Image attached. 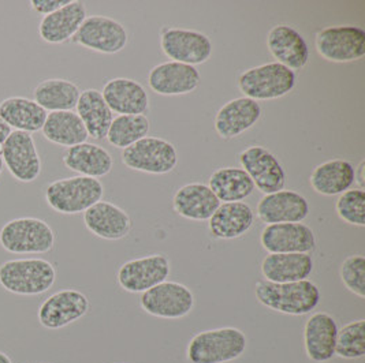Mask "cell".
I'll use <instances>...</instances> for the list:
<instances>
[{
  "instance_id": "obj_1",
  "label": "cell",
  "mask_w": 365,
  "mask_h": 363,
  "mask_svg": "<svg viewBox=\"0 0 365 363\" xmlns=\"http://www.w3.org/2000/svg\"><path fill=\"white\" fill-rule=\"evenodd\" d=\"M256 299L268 309L289 315H304L315 310L322 294L314 281L271 283L260 280L255 287Z\"/></svg>"
},
{
  "instance_id": "obj_2",
  "label": "cell",
  "mask_w": 365,
  "mask_h": 363,
  "mask_svg": "<svg viewBox=\"0 0 365 363\" xmlns=\"http://www.w3.org/2000/svg\"><path fill=\"white\" fill-rule=\"evenodd\" d=\"M55 280V266L43 258H19L0 265V285L16 295H41Z\"/></svg>"
},
{
  "instance_id": "obj_3",
  "label": "cell",
  "mask_w": 365,
  "mask_h": 363,
  "mask_svg": "<svg viewBox=\"0 0 365 363\" xmlns=\"http://www.w3.org/2000/svg\"><path fill=\"white\" fill-rule=\"evenodd\" d=\"M247 336L237 328L204 330L193 336L187 346L190 363H227L238 359L247 349Z\"/></svg>"
},
{
  "instance_id": "obj_4",
  "label": "cell",
  "mask_w": 365,
  "mask_h": 363,
  "mask_svg": "<svg viewBox=\"0 0 365 363\" xmlns=\"http://www.w3.org/2000/svg\"><path fill=\"white\" fill-rule=\"evenodd\" d=\"M104 196L103 183L96 178L73 177L52 182L46 189V201L55 212L77 215L89 209Z\"/></svg>"
},
{
  "instance_id": "obj_5",
  "label": "cell",
  "mask_w": 365,
  "mask_h": 363,
  "mask_svg": "<svg viewBox=\"0 0 365 363\" xmlns=\"http://www.w3.org/2000/svg\"><path fill=\"white\" fill-rule=\"evenodd\" d=\"M0 246L11 254H44L55 246V232L37 217H18L0 228Z\"/></svg>"
},
{
  "instance_id": "obj_6",
  "label": "cell",
  "mask_w": 365,
  "mask_h": 363,
  "mask_svg": "<svg viewBox=\"0 0 365 363\" xmlns=\"http://www.w3.org/2000/svg\"><path fill=\"white\" fill-rule=\"evenodd\" d=\"M294 86L296 73L277 62L252 67L238 77V88L244 98L255 101L279 99Z\"/></svg>"
},
{
  "instance_id": "obj_7",
  "label": "cell",
  "mask_w": 365,
  "mask_h": 363,
  "mask_svg": "<svg viewBox=\"0 0 365 363\" xmlns=\"http://www.w3.org/2000/svg\"><path fill=\"white\" fill-rule=\"evenodd\" d=\"M122 163L133 171L165 175L178 164L175 147L163 138L144 137L122 152Z\"/></svg>"
},
{
  "instance_id": "obj_8",
  "label": "cell",
  "mask_w": 365,
  "mask_h": 363,
  "mask_svg": "<svg viewBox=\"0 0 365 363\" xmlns=\"http://www.w3.org/2000/svg\"><path fill=\"white\" fill-rule=\"evenodd\" d=\"M317 53L334 63L360 60L365 55V32L359 26H329L316 34Z\"/></svg>"
},
{
  "instance_id": "obj_9",
  "label": "cell",
  "mask_w": 365,
  "mask_h": 363,
  "mask_svg": "<svg viewBox=\"0 0 365 363\" xmlns=\"http://www.w3.org/2000/svg\"><path fill=\"white\" fill-rule=\"evenodd\" d=\"M140 306L153 317L178 320L193 310L195 295L181 283L166 280L143 293Z\"/></svg>"
},
{
  "instance_id": "obj_10",
  "label": "cell",
  "mask_w": 365,
  "mask_h": 363,
  "mask_svg": "<svg viewBox=\"0 0 365 363\" xmlns=\"http://www.w3.org/2000/svg\"><path fill=\"white\" fill-rule=\"evenodd\" d=\"M0 153L3 164L17 181L29 183L40 177L43 164L32 134L13 130Z\"/></svg>"
},
{
  "instance_id": "obj_11",
  "label": "cell",
  "mask_w": 365,
  "mask_h": 363,
  "mask_svg": "<svg viewBox=\"0 0 365 363\" xmlns=\"http://www.w3.org/2000/svg\"><path fill=\"white\" fill-rule=\"evenodd\" d=\"M241 168L255 183V189L264 196L281 191L286 184L282 164L274 153L263 147L253 145L242 150L238 156Z\"/></svg>"
},
{
  "instance_id": "obj_12",
  "label": "cell",
  "mask_w": 365,
  "mask_h": 363,
  "mask_svg": "<svg viewBox=\"0 0 365 363\" xmlns=\"http://www.w3.org/2000/svg\"><path fill=\"white\" fill-rule=\"evenodd\" d=\"M71 40L88 50L113 55L126 47L128 32L122 23L113 18L92 16L86 17Z\"/></svg>"
},
{
  "instance_id": "obj_13",
  "label": "cell",
  "mask_w": 365,
  "mask_h": 363,
  "mask_svg": "<svg viewBox=\"0 0 365 363\" xmlns=\"http://www.w3.org/2000/svg\"><path fill=\"white\" fill-rule=\"evenodd\" d=\"M170 276V261L163 254L130 260L118 270V284L128 293L143 294Z\"/></svg>"
},
{
  "instance_id": "obj_14",
  "label": "cell",
  "mask_w": 365,
  "mask_h": 363,
  "mask_svg": "<svg viewBox=\"0 0 365 363\" xmlns=\"http://www.w3.org/2000/svg\"><path fill=\"white\" fill-rule=\"evenodd\" d=\"M162 51L173 62L189 66L205 63L214 51L207 34L187 29H167L160 38Z\"/></svg>"
},
{
  "instance_id": "obj_15",
  "label": "cell",
  "mask_w": 365,
  "mask_h": 363,
  "mask_svg": "<svg viewBox=\"0 0 365 363\" xmlns=\"http://www.w3.org/2000/svg\"><path fill=\"white\" fill-rule=\"evenodd\" d=\"M89 310V299L77 290H62L47 298L38 307V321L47 330H62L83 318Z\"/></svg>"
},
{
  "instance_id": "obj_16",
  "label": "cell",
  "mask_w": 365,
  "mask_h": 363,
  "mask_svg": "<svg viewBox=\"0 0 365 363\" xmlns=\"http://www.w3.org/2000/svg\"><path fill=\"white\" fill-rule=\"evenodd\" d=\"M262 246L269 254L312 253L316 248L315 233L304 223L268 224L260 235Z\"/></svg>"
},
{
  "instance_id": "obj_17",
  "label": "cell",
  "mask_w": 365,
  "mask_h": 363,
  "mask_svg": "<svg viewBox=\"0 0 365 363\" xmlns=\"http://www.w3.org/2000/svg\"><path fill=\"white\" fill-rule=\"evenodd\" d=\"M309 202L293 190H281L266 194L257 204L256 215L268 224L301 223L309 215Z\"/></svg>"
},
{
  "instance_id": "obj_18",
  "label": "cell",
  "mask_w": 365,
  "mask_h": 363,
  "mask_svg": "<svg viewBox=\"0 0 365 363\" xmlns=\"http://www.w3.org/2000/svg\"><path fill=\"white\" fill-rule=\"evenodd\" d=\"M201 75L195 66L178 62H166L153 67L148 75L150 89L162 96L192 93L199 88Z\"/></svg>"
},
{
  "instance_id": "obj_19",
  "label": "cell",
  "mask_w": 365,
  "mask_h": 363,
  "mask_svg": "<svg viewBox=\"0 0 365 363\" xmlns=\"http://www.w3.org/2000/svg\"><path fill=\"white\" fill-rule=\"evenodd\" d=\"M267 47L277 63L292 71L301 70L309 60V48L305 38L289 25L274 26L267 36Z\"/></svg>"
},
{
  "instance_id": "obj_20",
  "label": "cell",
  "mask_w": 365,
  "mask_h": 363,
  "mask_svg": "<svg viewBox=\"0 0 365 363\" xmlns=\"http://www.w3.org/2000/svg\"><path fill=\"white\" fill-rule=\"evenodd\" d=\"M83 223L93 235L107 241H119L129 235L132 220L129 215L107 201H99L83 212Z\"/></svg>"
},
{
  "instance_id": "obj_21",
  "label": "cell",
  "mask_w": 365,
  "mask_h": 363,
  "mask_svg": "<svg viewBox=\"0 0 365 363\" xmlns=\"http://www.w3.org/2000/svg\"><path fill=\"white\" fill-rule=\"evenodd\" d=\"M103 99L119 115H144L150 108V98L141 83L130 78H114L104 85Z\"/></svg>"
},
{
  "instance_id": "obj_22",
  "label": "cell",
  "mask_w": 365,
  "mask_h": 363,
  "mask_svg": "<svg viewBox=\"0 0 365 363\" xmlns=\"http://www.w3.org/2000/svg\"><path fill=\"white\" fill-rule=\"evenodd\" d=\"M86 16L83 1L70 0L58 11L43 17L38 25V34L48 44H63L76 36Z\"/></svg>"
},
{
  "instance_id": "obj_23",
  "label": "cell",
  "mask_w": 365,
  "mask_h": 363,
  "mask_svg": "<svg viewBox=\"0 0 365 363\" xmlns=\"http://www.w3.org/2000/svg\"><path fill=\"white\" fill-rule=\"evenodd\" d=\"M338 325L332 315L315 313L309 317L304 328V344L311 361L324 363L335 355Z\"/></svg>"
},
{
  "instance_id": "obj_24",
  "label": "cell",
  "mask_w": 365,
  "mask_h": 363,
  "mask_svg": "<svg viewBox=\"0 0 365 363\" xmlns=\"http://www.w3.org/2000/svg\"><path fill=\"white\" fill-rule=\"evenodd\" d=\"M262 116L257 101L240 98L226 102L215 116V130L223 140H232L253 127Z\"/></svg>"
},
{
  "instance_id": "obj_25",
  "label": "cell",
  "mask_w": 365,
  "mask_h": 363,
  "mask_svg": "<svg viewBox=\"0 0 365 363\" xmlns=\"http://www.w3.org/2000/svg\"><path fill=\"white\" fill-rule=\"evenodd\" d=\"M255 212L247 202H223L208 220V228L215 239H237L250 231Z\"/></svg>"
},
{
  "instance_id": "obj_26",
  "label": "cell",
  "mask_w": 365,
  "mask_h": 363,
  "mask_svg": "<svg viewBox=\"0 0 365 363\" xmlns=\"http://www.w3.org/2000/svg\"><path fill=\"white\" fill-rule=\"evenodd\" d=\"M173 206L174 211L183 219L205 221L215 214L216 209L220 206V201L208 187V184L189 183L175 193Z\"/></svg>"
},
{
  "instance_id": "obj_27",
  "label": "cell",
  "mask_w": 365,
  "mask_h": 363,
  "mask_svg": "<svg viewBox=\"0 0 365 363\" xmlns=\"http://www.w3.org/2000/svg\"><path fill=\"white\" fill-rule=\"evenodd\" d=\"M314 272V260L307 253L268 254L262 263V275L271 283L308 280Z\"/></svg>"
},
{
  "instance_id": "obj_28",
  "label": "cell",
  "mask_w": 365,
  "mask_h": 363,
  "mask_svg": "<svg viewBox=\"0 0 365 363\" xmlns=\"http://www.w3.org/2000/svg\"><path fill=\"white\" fill-rule=\"evenodd\" d=\"M63 164L70 171L80 174V177L103 178L108 175L114 167V159L107 149L96 144L83 142L67 148L63 154Z\"/></svg>"
},
{
  "instance_id": "obj_29",
  "label": "cell",
  "mask_w": 365,
  "mask_h": 363,
  "mask_svg": "<svg viewBox=\"0 0 365 363\" xmlns=\"http://www.w3.org/2000/svg\"><path fill=\"white\" fill-rule=\"evenodd\" d=\"M47 115L44 108L28 98L14 96L0 102V117L16 132H40Z\"/></svg>"
},
{
  "instance_id": "obj_30",
  "label": "cell",
  "mask_w": 365,
  "mask_h": 363,
  "mask_svg": "<svg viewBox=\"0 0 365 363\" xmlns=\"http://www.w3.org/2000/svg\"><path fill=\"white\" fill-rule=\"evenodd\" d=\"M309 182L316 193L322 196H339L354 184V167L346 160H329L316 167Z\"/></svg>"
},
{
  "instance_id": "obj_31",
  "label": "cell",
  "mask_w": 365,
  "mask_h": 363,
  "mask_svg": "<svg viewBox=\"0 0 365 363\" xmlns=\"http://www.w3.org/2000/svg\"><path fill=\"white\" fill-rule=\"evenodd\" d=\"M76 108L89 137L93 140H103L107 137L114 115L103 99L101 92L96 89L83 90Z\"/></svg>"
},
{
  "instance_id": "obj_32",
  "label": "cell",
  "mask_w": 365,
  "mask_h": 363,
  "mask_svg": "<svg viewBox=\"0 0 365 363\" xmlns=\"http://www.w3.org/2000/svg\"><path fill=\"white\" fill-rule=\"evenodd\" d=\"M41 132L52 144L67 148L86 142L89 137L83 120L73 111L50 112Z\"/></svg>"
},
{
  "instance_id": "obj_33",
  "label": "cell",
  "mask_w": 365,
  "mask_h": 363,
  "mask_svg": "<svg viewBox=\"0 0 365 363\" xmlns=\"http://www.w3.org/2000/svg\"><path fill=\"white\" fill-rule=\"evenodd\" d=\"M208 187L220 202L244 201L255 191V183L250 175L238 167H223L216 169L210 178Z\"/></svg>"
},
{
  "instance_id": "obj_34",
  "label": "cell",
  "mask_w": 365,
  "mask_h": 363,
  "mask_svg": "<svg viewBox=\"0 0 365 363\" xmlns=\"http://www.w3.org/2000/svg\"><path fill=\"white\" fill-rule=\"evenodd\" d=\"M81 90L68 80H46L34 90V101L46 111H73L77 107Z\"/></svg>"
},
{
  "instance_id": "obj_35",
  "label": "cell",
  "mask_w": 365,
  "mask_h": 363,
  "mask_svg": "<svg viewBox=\"0 0 365 363\" xmlns=\"http://www.w3.org/2000/svg\"><path fill=\"white\" fill-rule=\"evenodd\" d=\"M150 127L145 115H119L114 117L106 138L113 147L126 149L147 137Z\"/></svg>"
},
{
  "instance_id": "obj_36",
  "label": "cell",
  "mask_w": 365,
  "mask_h": 363,
  "mask_svg": "<svg viewBox=\"0 0 365 363\" xmlns=\"http://www.w3.org/2000/svg\"><path fill=\"white\" fill-rule=\"evenodd\" d=\"M335 355L344 359H359L365 355V321H351L338 330Z\"/></svg>"
},
{
  "instance_id": "obj_37",
  "label": "cell",
  "mask_w": 365,
  "mask_h": 363,
  "mask_svg": "<svg viewBox=\"0 0 365 363\" xmlns=\"http://www.w3.org/2000/svg\"><path fill=\"white\" fill-rule=\"evenodd\" d=\"M336 214L345 223L364 227L365 226V191L361 189H349L339 194L335 205Z\"/></svg>"
},
{
  "instance_id": "obj_38",
  "label": "cell",
  "mask_w": 365,
  "mask_h": 363,
  "mask_svg": "<svg viewBox=\"0 0 365 363\" xmlns=\"http://www.w3.org/2000/svg\"><path fill=\"white\" fill-rule=\"evenodd\" d=\"M341 280L350 293L365 298V258L361 254L348 257L339 269Z\"/></svg>"
},
{
  "instance_id": "obj_39",
  "label": "cell",
  "mask_w": 365,
  "mask_h": 363,
  "mask_svg": "<svg viewBox=\"0 0 365 363\" xmlns=\"http://www.w3.org/2000/svg\"><path fill=\"white\" fill-rule=\"evenodd\" d=\"M68 1L70 0H32L31 6L36 13L46 17L48 14L58 11L63 6H66Z\"/></svg>"
},
{
  "instance_id": "obj_40",
  "label": "cell",
  "mask_w": 365,
  "mask_h": 363,
  "mask_svg": "<svg viewBox=\"0 0 365 363\" xmlns=\"http://www.w3.org/2000/svg\"><path fill=\"white\" fill-rule=\"evenodd\" d=\"M364 169V160L354 169V183H357V184H359V189H361V190H364L365 187Z\"/></svg>"
},
{
  "instance_id": "obj_41",
  "label": "cell",
  "mask_w": 365,
  "mask_h": 363,
  "mask_svg": "<svg viewBox=\"0 0 365 363\" xmlns=\"http://www.w3.org/2000/svg\"><path fill=\"white\" fill-rule=\"evenodd\" d=\"M11 127L0 117V147L6 142V140L9 138V135L11 134Z\"/></svg>"
},
{
  "instance_id": "obj_42",
  "label": "cell",
  "mask_w": 365,
  "mask_h": 363,
  "mask_svg": "<svg viewBox=\"0 0 365 363\" xmlns=\"http://www.w3.org/2000/svg\"><path fill=\"white\" fill-rule=\"evenodd\" d=\"M0 363H13V361H11V358L7 354L0 351Z\"/></svg>"
},
{
  "instance_id": "obj_43",
  "label": "cell",
  "mask_w": 365,
  "mask_h": 363,
  "mask_svg": "<svg viewBox=\"0 0 365 363\" xmlns=\"http://www.w3.org/2000/svg\"><path fill=\"white\" fill-rule=\"evenodd\" d=\"M3 168H4V164H3V159H1V153H0V175L3 172Z\"/></svg>"
}]
</instances>
